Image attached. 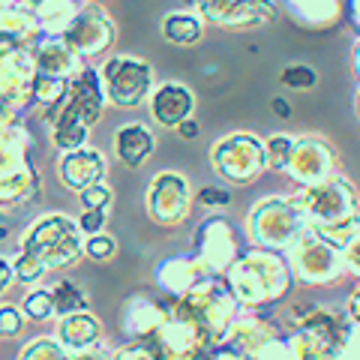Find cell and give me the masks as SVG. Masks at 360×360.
Returning <instances> with one entry per match:
<instances>
[{"label": "cell", "mask_w": 360, "mask_h": 360, "mask_svg": "<svg viewBox=\"0 0 360 360\" xmlns=\"http://www.w3.org/2000/svg\"><path fill=\"white\" fill-rule=\"evenodd\" d=\"M288 267L283 258L270 252H252L243 255L238 264L231 267V291L240 303H270L279 300L288 291Z\"/></svg>", "instance_id": "6da1fadb"}, {"label": "cell", "mask_w": 360, "mask_h": 360, "mask_svg": "<svg viewBox=\"0 0 360 360\" xmlns=\"http://www.w3.org/2000/svg\"><path fill=\"white\" fill-rule=\"evenodd\" d=\"M250 238L267 250H291L309 231L307 217L300 213L297 201L267 198L250 213Z\"/></svg>", "instance_id": "7a4b0ae2"}, {"label": "cell", "mask_w": 360, "mask_h": 360, "mask_svg": "<svg viewBox=\"0 0 360 360\" xmlns=\"http://www.w3.org/2000/svg\"><path fill=\"white\" fill-rule=\"evenodd\" d=\"M295 201L309 222V231L345 222V219H352L360 213L357 210V193L345 177H328L315 186H303Z\"/></svg>", "instance_id": "3957f363"}, {"label": "cell", "mask_w": 360, "mask_h": 360, "mask_svg": "<svg viewBox=\"0 0 360 360\" xmlns=\"http://www.w3.org/2000/svg\"><path fill=\"white\" fill-rule=\"evenodd\" d=\"M288 252H291L288 255L291 270H295V276L300 283L324 285V283H336V279L345 274L342 250L328 243L324 238H319L315 231H307Z\"/></svg>", "instance_id": "277c9868"}, {"label": "cell", "mask_w": 360, "mask_h": 360, "mask_svg": "<svg viewBox=\"0 0 360 360\" xmlns=\"http://www.w3.org/2000/svg\"><path fill=\"white\" fill-rule=\"evenodd\" d=\"M267 165L264 160V144L255 135H231L217 144V168L222 177L234 180V184H250L252 177Z\"/></svg>", "instance_id": "5b68a950"}, {"label": "cell", "mask_w": 360, "mask_h": 360, "mask_svg": "<svg viewBox=\"0 0 360 360\" xmlns=\"http://www.w3.org/2000/svg\"><path fill=\"white\" fill-rule=\"evenodd\" d=\"M285 172L291 174L303 186H315L321 180H328L333 172V150L324 141L315 139H300L295 141V150H291V162Z\"/></svg>", "instance_id": "8992f818"}, {"label": "cell", "mask_w": 360, "mask_h": 360, "mask_svg": "<svg viewBox=\"0 0 360 360\" xmlns=\"http://www.w3.org/2000/svg\"><path fill=\"white\" fill-rule=\"evenodd\" d=\"M189 111H193V96H189L186 87L180 84H162L160 90H156L153 96V117L160 123H184L189 117Z\"/></svg>", "instance_id": "52a82bcc"}, {"label": "cell", "mask_w": 360, "mask_h": 360, "mask_svg": "<svg viewBox=\"0 0 360 360\" xmlns=\"http://www.w3.org/2000/svg\"><path fill=\"white\" fill-rule=\"evenodd\" d=\"M276 18L274 0H231V6L222 13L219 21L225 25H264Z\"/></svg>", "instance_id": "ba28073f"}, {"label": "cell", "mask_w": 360, "mask_h": 360, "mask_svg": "<svg viewBox=\"0 0 360 360\" xmlns=\"http://www.w3.org/2000/svg\"><path fill=\"white\" fill-rule=\"evenodd\" d=\"M150 148H153V139L141 123H132V127H123L117 132V153L127 165H141L148 160Z\"/></svg>", "instance_id": "9c48e42d"}, {"label": "cell", "mask_w": 360, "mask_h": 360, "mask_svg": "<svg viewBox=\"0 0 360 360\" xmlns=\"http://www.w3.org/2000/svg\"><path fill=\"white\" fill-rule=\"evenodd\" d=\"M291 6H295V18L312 27L330 25L342 13V0H291Z\"/></svg>", "instance_id": "30bf717a"}, {"label": "cell", "mask_w": 360, "mask_h": 360, "mask_svg": "<svg viewBox=\"0 0 360 360\" xmlns=\"http://www.w3.org/2000/svg\"><path fill=\"white\" fill-rule=\"evenodd\" d=\"M165 37L172 42H195L201 37V21L186 15V13L168 15L165 18Z\"/></svg>", "instance_id": "8fae6325"}, {"label": "cell", "mask_w": 360, "mask_h": 360, "mask_svg": "<svg viewBox=\"0 0 360 360\" xmlns=\"http://www.w3.org/2000/svg\"><path fill=\"white\" fill-rule=\"evenodd\" d=\"M291 150H295V141H291L288 135H270L264 141V160L270 168H276V172H285L288 168Z\"/></svg>", "instance_id": "7c38bea8"}, {"label": "cell", "mask_w": 360, "mask_h": 360, "mask_svg": "<svg viewBox=\"0 0 360 360\" xmlns=\"http://www.w3.org/2000/svg\"><path fill=\"white\" fill-rule=\"evenodd\" d=\"M315 70H309V66H303V63H291L283 70V75H279V84H285L291 90H312L315 87Z\"/></svg>", "instance_id": "4fadbf2b"}, {"label": "cell", "mask_w": 360, "mask_h": 360, "mask_svg": "<svg viewBox=\"0 0 360 360\" xmlns=\"http://www.w3.org/2000/svg\"><path fill=\"white\" fill-rule=\"evenodd\" d=\"M78 307H84V295L78 291L75 285L70 283H60L58 288H54V309H60V312H72Z\"/></svg>", "instance_id": "5bb4252c"}, {"label": "cell", "mask_w": 360, "mask_h": 360, "mask_svg": "<svg viewBox=\"0 0 360 360\" xmlns=\"http://www.w3.org/2000/svg\"><path fill=\"white\" fill-rule=\"evenodd\" d=\"M333 360H360V324H352V328H348L345 342Z\"/></svg>", "instance_id": "9a60e30c"}, {"label": "cell", "mask_w": 360, "mask_h": 360, "mask_svg": "<svg viewBox=\"0 0 360 360\" xmlns=\"http://www.w3.org/2000/svg\"><path fill=\"white\" fill-rule=\"evenodd\" d=\"M342 258H345V270H348V274H352L354 279H360V231H357V238L342 250Z\"/></svg>", "instance_id": "2e32d148"}, {"label": "cell", "mask_w": 360, "mask_h": 360, "mask_svg": "<svg viewBox=\"0 0 360 360\" xmlns=\"http://www.w3.org/2000/svg\"><path fill=\"white\" fill-rule=\"evenodd\" d=\"M27 312L33 315V319H45L51 309H54V300H49V295H42V291H37V295H30L27 297Z\"/></svg>", "instance_id": "e0dca14e"}, {"label": "cell", "mask_w": 360, "mask_h": 360, "mask_svg": "<svg viewBox=\"0 0 360 360\" xmlns=\"http://www.w3.org/2000/svg\"><path fill=\"white\" fill-rule=\"evenodd\" d=\"M198 201L205 207H222V205H229V193H225V189H217V186H207L198 193Z\"/></svg>", "instance_id": "ac0fdd59"}, {"label": "cell", "mask_w": 360, "mask_h": 360, "mask_svg": "<svg viewBox=\"0 0 360 360\" xmlns=\"http://www.w3.org/2000/svg\"><path fill=\"white\" fill-rule=\"evenodd\" d=\"M87 252H90V258H111V252H115V240L111 238H94L87 243Z\"/></svg>", "instance_id": "d6986e66"}, {"label": "cell", "mask_w": 360, "mask_h": 360, "mask_svg": "<svg viewBox=\"0 0 360 360\" xmlns=\"http://www.w3.org/2000/svg\"><path fill=\"white\" fill-rule=\"evenodd\" d=\"M103 222H105V207H87V210L82 213V229H84V231L103 229Z\"/></svg>", "instance_id": "ffe728a7"}, {"label": "cell", "mask_w": 360, "mask_h": 360, "mask_svg": "<svg viewBox=\"0 0 360 360\" xmlns=\"http://www.w3.org/2000/svg\"><path fill=\"white\" fill-rule=\"evenodd\" d=\"M18 328H21L18 312L9 309V307L0 309V333H4V336H13V333H18Z\"/></svg>", "instance_id": "44dd1931"}, {"label": "cell", "mask_w": 360, "mask_h": 360, "mask_svg": "<svg viewBox=\"0 0 360 360\" xmlns=\"http://www.w3.org/2000/svg\"><path fill=\"white\" fill-rule=\"evenodd\" d=\"M108 189L105 186H94V189H84V195H82V201H84V207H105L108 205Z\"/></svg>", "instance_id": "7402d4cb"}, {"label": "cell", "mask_w": 360, "mask_h": 360, "mask_svg": "<svg viewBox=\"0 0 360 360\" xmlns=\"http://www.w3.org/2000/svg\"><path fill=\"white\" fill-rule=\"evenodd\" d=\"M345 315H348V321H352V324H360V288L352 295V300H348Z\"/></svg>", "instance_id": "603a6c76"}, {"label": "cell", "mask_w": 360, "mask_h": 360, "mask_svg": "<svg viewBox=\"0 0 360 360\" xmlns=\"http://www.w3.org/2000/svg\"><path fill=\"white\" fill-rule=\"evenodd\" d=\"M345 9H348V18H352V25L360 33V0H345Z\"/></svg>", "instance_id": "cb8c5ba5"}, {"label": "cell", "mask_w": 360, "mask_h": 360, "mask_svg": "<svg viewBox=\"0 0 360 360\" xmlns=\"http://www.w3.org/2000/svg\"><path fill=\"white\" fill-rule=\"evenodd\" d=\"M177 132L184 135V139L193 141L195 135H198V123H195V120H184V123H180V127H177Z\"/></svg>", "instance_id": "d4e9b609"}, {"label": "cell", "mask_w": 360, "mask_h": 360, "mask_svg": "<svg viewBox=\"0 0 360 360\" xmlns=\"http://www.w3.org/2000/svg\"><path fill=\"white\" fill-rule=\"evenodd\" d=\"M270 108H274V115H279V117H291V105L285 103V99H270Z\"/></svg>", "instance_id": "484cf974"}, {"label": "cell", "mask_w": 360, "mask_h": 360, "mask_svg": "<svg viewBox=\"0 0 360 360\" xmlns=\"http://www.w3.org/2000/svg\"><path fill=\"white\" fill-rule=\"evenodd\" d=\"M354 72H357V78H360V39H357V45H354Z\"/></svg>", "instance_id": "4316f807"}, {"label": "cell", "mask_w": 360, "mask_h": 360, "mask_svg": "<svg viewBox=\"0 0 360 360\" xmlns=\"http://www.w3.org/2000/svg\"><path fill=\"white\" fill-rule=\"evenodd\" d=\"M6 276H9V267H6L4 262H0V288L6 285Z\"/></svg>", "instance_id": "83f0119b"}, {"label": "cell", "mask_w": 360, "mask_h": 360, "mask_svg": "<svg viewBox=\"0 0 360 360\" xmlns=\"http://www.w3.org/2000/svg\"><path fill=\"white\" fill-rule=\"evenodd\" d=\"M357 115H360V94H357Z\"/></svg>", "instance_id": "f1b7e54d"}]
</instances>
